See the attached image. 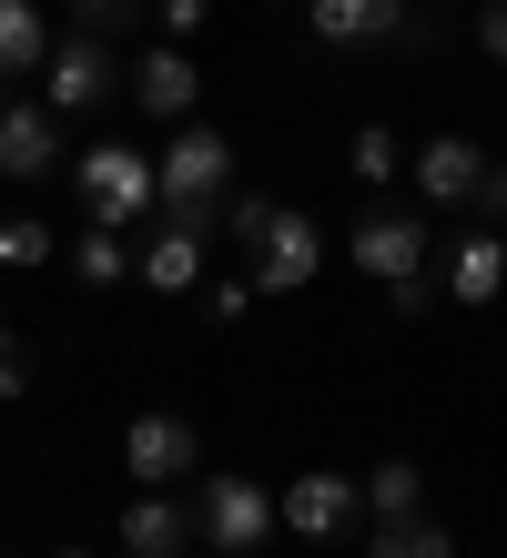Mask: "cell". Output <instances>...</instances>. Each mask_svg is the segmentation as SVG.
Segmentation results:
<instances>
[{
	"mask_svg": "<svg viewBox=\"0 0 507 558\" xmlns=\"http://www.w3.org/2000/svg\"><path fill=\"white\" fill-rule=\"evenodd\" d=\"M193 529L203 548H224V558H254L264 529H275V498H264L254 477H203V508H193Z\"/></svg>",
	"mask_w": 507,
	"mask_h": 558,
	"instance_id": "obj_5",
	"label": "cell"
},
{
	"mask_svg": "<svg viewBox=\"0 0 507 558\" xmlns=\"http://www.w3.org/2000/svg\"><path fill=\"white\" fill-rule=\"evenodd\" d=\"M214 223H224V204H173V223H162V234L143 244V275L153 294H193L203 284V254H214Z\"/></svg>",
	"mask_w": 507,
	"mask_h": 558,
	"instance_id": "obj_4",
	"label": "cell"
},
{
	"mask_svg": "<svg viewBox=\"0 0 507 558\" xmlns=\"http://www.w3.org/2000/svg\"><path fill=\"white\" fill-rule=\"evenodd\" d=\"M193 538H203V529L183 518V498H162V487H143V498L122 508V548H132V558H183Z\"/></svg>",
	"mask_w": 507,
	"mask_h": 558,
	"instance_id": "obj_14",
	"label": "cell"
},
{
	"mask_svg": "<svg viewBox=\"0 0 507 558\" xmlns=\"http://www.w3.org/2000/svg\"><path fill=\"white\" fill-rule=\"evenodd\" d=\"M406 173H417V193H426V204H478L487 153L467 143V133H426L417 153H406Z\"/></svg>",
	"mask_w": 507,
	"mask_h": 558,
	"instance_id": "obj_10",
	"label": "cell"
},
{
	"mask_svg": "<svg viewBox=\"0 0 507 558\" xmlns=\"http://www.w3.org/2000/svg\"><path fill=\"white\" fill-rule=\"evenodd\" d=\"M72 21H82V31H101V41H112V31H132V0H72Z\"/></svg>",
	"mask_w": 507,
	"mask_h": 558,
	"instance_id": "obj_24",
	"label": "cell"
},
{
	"mask_svg": "<svg viewBox=\"0 0 507 558\" xmlns=\"http://www.w3.org/2000/svg\"><path fill=\"white\" fill-rule=\"evenodd\" d=\"M72 183H82V204H92V223H132V214H153V153H132V143H92L82 162H72Z\"/></svg>",
	"mask_w": 507,
	"mask_h": 558,
	"instance_id": "obj_3",
	"label": "cell"
},
{
	"mask_svg": "<svg viewBox=\"0 0 507 558\" xmlns=\"http://www.w3.org/2000/svg\"><path fill=\"white\" fill-rule=\"evenodd\" d=\"M478 214H507V162H487V183H478Z\"/></svg>",
	"mask_w": 507,
	"mask_h": 558,
	"instance_id": "obj_27",
	"label": "cell"
},
{
	"mask_svg": "<svg viewBox=\"0 0 507 558\" xmlns=\"http://www.w3.org/2000/svg\"><path fill=\"white\" fill-rule=\"evenodd\" d=\"M365 508H376V529H396V518H426V477L406 468V457H386V468L365 477Z\"/></svg>",
	"mask_w": 507,
	"mask_h": 558,
	"instance_id": "obj_17",
	"label": "cell"
},
{
	"mask_svg": "<svg viewBox=\"0 0 507 558\" xmlns=\"http://www.w3.org/2000/svg\"><path fill=\"white\" fill-rule=\"evenodd\" d=\"M112 92H132V72L112 61V41H101V31L51 41V61H41V102H51V112H92V102H112Z\"/></svg>",
	"mask_w": 507,
	"mask_h": 558,
	"instance_id": "obj_2",
	"label": "cell"
},
{
	"mask_svg": "<svg viewBox=\"0 0 507 558\" xmlns=\"http://www.w3.org/2000/svg\"><path fill=\"white\" fill-rule=\"evenodd\" d=\"M203 11H214V0H162V41H193Z\"/></svg>",
	"mask_w": 507,
	"mask_h": 558,
	"instance_id": "obj_26",
	"label": "cell"
},
{
	"mask_svg": "<svg viewBox=\"0 0 507 558\" xmlns=\"http://www.w3.org/2000/svg\"><path fill=\"white\" fill-rule=\"evenodd\" d=\"M478 51L507 61V0H478Z\"/></svg>",
	"mask_w": 507,
	"mask_h": 558,
	"instance_id": "obj_25",
	"label": "cell"
},
{
	"mask_svg": "<svg viewBox=\"0 0 507 558\" xmlns=\"http://www.w3.org/2000/svg\"><path fill=\"white\" fill-rule=\"evenodd\" d=\"M346 173H355V183H396V173H406V153H396V133H386V122H365V133H355Z\"/></svg>",
	"mask_w": 507,
	"mask_h": 558,
	"instance_id": "obj_21",
	"label": "cell"
},
{
	"mask_svg": "<svg viewBox=\"0 0 507 558\" xmlns=\"http://www.w3.org/2000/svg\"><path fill=\"white\" fill-rule=\"evenodd\" d=\"M315 265H325L315 214L275 204V214H264V234H254V284H264V294H304V284H315Z\"/></svg>",
	"mask_w": 507,
	"mask_h": 558,
	"instance_id": "obj_6",
	"label": "cell"
},
{
	"mask_svg": "<svg viewBox=\"0 0 507 558\" xmlns=\"http://www.w3.org/2000/svg\"><path fill=\"white\" fill-rule=\"evenodd\" d=\"M497 284H507V234H497V223L457 234V254H447V294H457V305H497Z\"/></svg>",
	"mask_w": 507,
	"mask_h": 558,
	"instance_id": "obj_15",
	"label": "cell"
},
{
	"mask_svg": "<svg viewBox=\"0 0 507 558\" xmlns=\"http://www.w3.org/2000/svg\"><path fill=\"white\" fill-rule=\"evenodd\" d=\"M132 265H143V254H132V244H122V223H92V234L72 244V275H82L92 294H101V284H122Z\"/></svg>",
	"mask_w": 507,
	"mask_h": 558,
	"instance_id": "obj_18",
	"label": "cell"
},
{
	"mask_svg": "<svg viewBox=\"0 0 507 558\" xmlns=\"http://www.w3.org/2000/svg\"><path fill=\"white\" fill-rule=\"evenodd\" d=\"M355 508H365V487H346L335 468H315V477H294L285 498H275V518H285L294 538H346V518H355Z\"/></svg>",
	"mask_w": 507,
	"mask_h": 558,
	"instance_id": "obj_13",
	"label": "cell"
},
{
	"mask_svg": "<svg viewBox=\"0 0 507 558\" xmlns=\"http://www.w3.org/2000/svg\"><path fill=\"white\" fill-rule=\"evenodd\" d=\"M193 457H203V437H193L183 416H132V437H122L132 487H183V477H193Z\"/></svg>",
	"mask_w": 507,
	"mask_h": 558,
	"instance_id": "obj_8",
	"label": "cell"
},
{
	"mask_svg": "<svg viewBox=\"0 0 507 558\" xmlns=\"http://www.w3.org/2000/svg\"><path fill=\"white\" fill-rule=\"evenodd\" d=\"M132 102H143L153 122H193V102H203L193 51H183V41H153L143 61H132Z\"/></svg>",
	"mask_w": 507,
	"mask_h": 558,
	"instance_id": "obj_12",
	"label": "cell"
},
{
	"mask_svg": "<svg viewBox=\"0 0 507 558\" xmlns=\"http://www.w3.org/2000/svg\"><path fill=\"white\" fill-rule=\"evenodd\" d=\"M304 21L335 51H365V41H406L417 31V0H304Z\"/></svg>",
	"mask_w": 507,
	"mask_h": 558,
	"instance_id": "obj_9",
	"label": "cell"
},
{
	"mask_svg": "<svg viewBox=\"0 0 507 558\" xmlns=\"http://www.w3.org/2000/svg\"><path fill=\"white\" fill-rule=\"evenodd\" d=\"M346 265H355V275H376V284H396V275H426V214H406V204L365 214L355 234H346Z\"/></svg>",
	"mask_w": 507,
	"mask_h": 558,
	"instance_id": "obj_7",
	"label": "cell"
},
{
	"mask_svg": "<svg viewBox=\"0 0 507 558\" xmlns=\"http://www.w3.org/2000/svg\"><path fill=\"white\" fill-rule=\"evenodd\" d=\"M426 305H436L426 275H396V284H386V315H396V325H426Z\"/></svg>",
	"mask_w": 507,
	"mask_h": 558,
	"instance_id": "obj_22",
	"label": "cell"
},
{
	"mask_svg": "<svg viewBox=\"0 0 507 558\" xmlns=\"http://www.w3.org/2000/svg\"><path fill=\"white\" fill-rule=\"evenodd\" d=\"M61 558H82V548H61Z\"/></svg>",
	"mask_w": 507,
	"mask_h": 558,
	"instance_id": "obj_29",
	"label": "cell"
},
{
	"mask_svg": "<svg viewBox=\"0 0 507 558\" xmlns=\"http://www.w3.org/2000/svg\"><path fill=\"white\" fill-rule=\"evenodd\" d=\"M153 183H162V204H224L233 193V143L214 122H173V153H153Z\"/></svg>",
	"mask_w": 507,
	"mask_h": 558,
	"instance_id": "obj_1",
	"label": "cell"
},
{
	"mask_svg": "<svg viewBox=\"0 0 507 558\" xmlns=\"http://www.w3.org/2000/svg\"><path fill=\"white\" fill-rule=\"evenodd\" d=\"M0 173L11 183H51L61 173V112L51 102H11L0 112Z\"/></svg>",
	"mask_w": 507,
	"mask_h": 558,
	"instance_id": "obj_11",
	"label": "cell"
},
{
	"mask_svg": "<svg viewBox=\"0 0 507 558\" xmlns=\"http://www.w3.org/2000/svg\"><path fill=\"white\" fill-rule=\"evenodd\" d=\"M0 112H11V82H0Z\"/></svg>",
	"mask_w": 507,
	"mask_h": 558,
	"instance_id": "obj_28",
	"label": "cell"
},
{
	"mask_svg": "<svg viewBox=\"0 0 507 558\" xmlns=\"http://www.w3.org/2000/svg\"><path fill=\"white\" fill-rule=\"evenodd\" d=\"M51 61V31H41V0H0V82H31Z\"/></svg>",
	"mask_w": 507,
	"mask_h": 558,
	"instance_id": "obj_16",
	"label": "cell"
},
{
	"mask_svg": "<svg viewBox=\"0 0 507 558\" xmlns=\"http://www.w3.org/2000/svg\"><path fill=\"white\" fill-rule=\"evenodd\" d=\"M365 558H457V538L436 529V518H396V529L365 538Z\"/></svg>",
	"mask_w": 507,
	"mask_h": 558,
	"instance_id": "obj_19",
	"label": "cell"
},
{
	"mask_svg": "<svg viewBox=\"0 0 507 558\" xmlns=\"http://www.w3.org/2000/svg\"><path fill=\"white\" fill-rule=\"evenodd\" d=\"M51 254H61V234H51V223H31V214H11V223H0V265H11V275L51 265Z\"/></svg>",
	"mask_w": 507,
	"mask_h": 558,
	"instance_id": "obj_20",
	"label": "cell"
},
{
	"mask_svg": "<svg viewBox=\"0 0 507 558\" xmlns=\"http://www.w3.org/2000/svg\"><path fill=\"white\" fill-rule=\"evenodd\" d=\"M21 386H31V345L0 325V407H21Z\"/></svg>",
	"mask_w": 507,
	"mask_h": 558,
	"instance_id": "obj_23",
	"label": "cell"
}]
</instances>
